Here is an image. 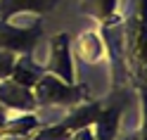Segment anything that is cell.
<instances>
[{
    "mask_svg": "<svg viewBox=\"0 0 147 140\" xmlns=\"http://www.w3.org/2000/svg\"><path fill=\"white\" fill-rule=\"evenodd\" d=\"M121 140H138V131H135V133H128V135H123Z\"/></svg>",
    "mask_w": 147,
    "mask_h": 140,
    "instance_id": "obj_17",
    "label": "cell"
},
{
    "mask_svg": "<svg viewBox=\"0 0 147 140\" xmlns=\"http://www.w3.org/2000/svg\"><path fill=\"white\" fill-rule=\"evenodd\" d=\"M81 14H88L100 24V29H109L123 22V14L119 12V0H81Z\"/></svg>",
    "mask_w": 147,
    "mask_h": 140,
    "instance_id": "obj_7",
    "label": "cell"
},
{
    "mask_svg": "<svg viewBox=\"0 0 147 140\" xmlns=\"http://www.w3.org/2000/svg\"><path fill=\"white\" fill-rule=\"evenodd\" d=\"M116 33L119 52L123 60V71L128 81H135L138 74L147 67V0H133V10L119 24Z\"/></svg>",
    "mask_w": 147,
    "mask_h": 140,
    "instance_id": "obj_1",
    "label": "cell"
},
{
    "mask_svg": "<svg viewBox=\"0 0 147 140\" xmlns=\"http://www.w3.org/2000/svg\"><path fill=\"white\" fill-rule=\"evenodd\" d=\"M69 140H97V135H95L93 126H81L69 135Z\"/></svg>",
    "mask_w": 147,
    "mask_h": 140,
    "instance_id": "obj_14",
    "label": "cell"
},
{
    "mask_svg": "<svg viewBox=\"0 0 147 140\" xmlns=\"http://www.w3.org/2000/svg\"><path fill=\"white\" fill-rule=\"evenodd\" d=\"M121 112H123V102L121 100L102 105V109H100V114H97L95 124H93L97 140H116L119 124H121Z\"/></svg>",
    "mask_w": 147,
    "mask_h": 140,
    "instance_id": "obj_8",
    "label": "cell"
},
{
    "mask_svg": "<svg viewBox=\"0 0 147 140\" xmlns=\"http://www.w3.org/2000/svg\"><path fill=\"white\" fill-rule=\"evenodd\" d=\"M43 36V24L40 19H33L29 26H14L12 19H0V50L24 55L33 52Z\"/></svg>",
    "mask_w": 147,
    "mask_h": 140,
    "instance_id": "obj_4",
    "label": "cell"
},
{
    "mask_svg": "<svg viewBox=\"0 0 147 140\" xmlns=\"http://www.w3.org/2000/svg\"><path fill=\"white\" fill-rule=\"evenodd\" d=\"M7 119H10V114H7V109L0 105V140L5 138V124H7Z\"/></svg>",
    "mask_w": 147,
    "mask_h": 140,
    "instance_id": "obj_16",
    "label": "cell"
},
{
    "mask_svg": "<svg viewBox=\"0 0 147 140\" xmlns=\"http://www.w3.org/2000/svg\"><path fill=\"white\" fill-rule=\"evenodd\" d=\"M45 74H52L67 83L76 81V74H74V60H71V38L69 33H55L50 38V55L48 62H45Z\"/></svg>",
    "mask_w": 147,
    "mask_h": 140,
    "instance_id": "obj_5",
    "label": "cell"
},
{
    "mask_svg": "<svg viewBox=\"0 0 147 140\" xmlns=\"http://www.w3.org/2000/svg\"><path fill=\"white\" fill-rule=\"evenodd\" d=\"M138 140H147V90H140V131Z\"/></svg>",
    "mask_w": 147,
    "mask_h": 140,
    "instance_id": "obj_13",
    "label": "cell"
},
{
    "mask_svg": "<svg viewBox=\"0 0 147 140\" xmlns=\"http://www.w3.org/2000/svg\"><path fill=\"white\" fill-rule=\"evenodd\" d=\"M57 0H0V19H12L17 14L43 17L55 10Z\"/></svg>",
    "mask_w": 147,
    "mask_h": 140,
    "instance_id": "obj_9",
    "label": "cell"
},
{
    "mask_svg": "<svg viewBox=\"0 0 147 140\" xmlns=\"http://www.w3.org/2000/svg\"><path fill=\"white\" fill-rule=\"evenodd\" d=\"M43 74H45V69L31 57V52H24V55H17L10 78L17 81V83H22V86H26V88H33Z\"/></svg>",
    "mask_w": 147,
    "mask_h": 140,
    "instance_id": "obj_11",
    "label": "cell"
},
{
    "mask_svg": "<svg viewBox=\"0 0 147 140\" xmlns=\"http://www.w3.org/2000/svg\"><path fill=\"white\" fill-rule=\"evenodd\" d=\"M14 60H17V55H14V52L0 50V81H3V78H10L12 67H14Z\"/></svg>",
    "mask_w": 147,
    "mask_h": 140,
    "instance_id": "obj_12",
    "label": "cell"
},
{
    "mask_svg": "<svg viewBox=\"0 0 147 140\" xmlns=\"http://www.w3.org/2000/svg\"><path fill=\"white\" fill-rule=\"evenodd\" d=\"M0 105L7 112H36L38 109V100L33 95V88H26L22 83L12 78L0 81Z\"/></svg>",
    "mask_w": 147,
    "mask_h": 140,
    "instance_id": "obj_6",
    "label": "cell"
},
{
    "mask_svg": "<svg viewBox=\"0 0 147 140\" xmlns=\"http://www.w3.org/2000/svg\"><path fill=\"white\" fill-rule=\"evenodd\" d=\"M100 109H102V102H97V100L90 97L86 102H81V105L71 107L69 114L64 116V119H59L57 124L40 126L38 131H33V135L24 138V140H69V135L76 128L93 126L95 119H97V114H100Z\"/></svg>",
    "mask_w": 147,
    "mask_h": 140,
    "instance_id": "obj_3",
    "label": "cell"
},
{
    "mask_svg": "<svg viewBox=\"0 0 147 140\" xmlns=\"http://www.w3.org/2000/svg\"><path fill=\"white\" fill-rule=\"evenodd\" d=\"M33 95L38 100V107H76L81 102L90 100L88 83H67L52 74H43L33 86Z\"/></svg>",
    "mask_w": 147,
    "mask_h": 140,
    "instance_id": "obj_2",
    "label": "cell"
},
{
    "mask_svg": "<svg viewBox=\"0 0 147 140\" xmlns=\"http://www.w3.org/2000/svg\"><path fill=\"white\" fill-rule=\"evenodd\" d=\"M74 50H76V55L88 64H97V62H102L107 57V43L102 41L100 31L78 33L76 41H74Z\"/></svg>",
    "mask_w": 147,
    "mask_h": 140,
    "instance_id": "obj_10",
    "label": "cell"
},
{
    "mask_svg": "<svg viewBox=\"0 0 147 140\" xmlns=\"http://www.w3.org/2000/svg\"><path fill=\"white\" fill-rule=\"evenodd\" d=\"M133 86H135L138 90H147V67H145L140 74H138V78L133 81Z\"/></svg>",
    "mask_w": 147,
    "mask_h": 140,
    "instance_id": "obj_15",
    "label": "cell"
}]
</instances>
